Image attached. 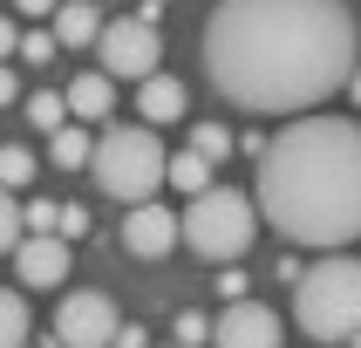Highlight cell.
Here are the masks:
<instances>
[{
  "label": "cell",
  "instance_id": "18",
  "mask_svg": "<svg viewBox=\"0 0 361 348\" xmlns=\"http://www.w3.org/2000/svg\"><path fill=\"white\" fill-rule=\"evenodd\" d=\"M27 123H35V130H61V123H68V96L35 89V96H27Z\"/></svg>",
  "mask_w": 361,
  "mask_h": 348
},
{
  "label": "cell",
  "instance_id": "32",
  "mask_svg": "<svg viewBox=\"0 0 361 348\" xmlns=\"http://www.w3.org/2000/svg\"><path fill=\"white\" fill-rule=\"evenodd\" d=\"M171 348H184V342H171Z\"/></svg>",
  "mask_w": 361,
  "mask_h": 348
},
{
  "label": "cell",
  "instance_id": "19",
  "mask_svg": "<svg viewBox=\"0 0 361 348\" xmlns=\"http://www.w3.org/2000/svg\"><path fill=\"white\" fill-rule=\"evenodd\" d=\"M27 178H35V150H27V143H0V184L20 191Z\"/></svg>",
  "mask_w": 361,
  "mask_h": 348
},
{
  "label": "cell",
  "instance_id": "27",
  "mask_svg": "<svg viewBox=\"0 0 361 348\" xmlns=\"http://www.w3.org/2000/svg\"><path fill=\"white\" fill-rule=\"evenodd\" d=\"M14 7H20V14H55L61 0H14Z\"/></svg>",
  "mask_w": 361,
  "mask_h": 348
},
{
  "label": "cell",
  "instance_id": "13",
  "mask_svg": "<svg viewBox=\"0 0 361 348\" xmlns=\"http://www.w3.org/2000/svg\"><path fill=\"white\" fill-rule=\"evenodd\" d=\"M55 41H61V48H89V41H102L96 0H61V7H55Z\"/></svg>",
  "mask_w": 361,
  "mask_h": 348
},
{
  "label": "cell",
  "instance_id": "15",
  "mask_svg": "<svg viewBox=\"0 0 361 348\" xmlns=\"http://www.w3.org/2000/svg\"><path fill=\"white\" fill-rule=\"evenodd\" d=\"M27 342H35L27 301H20V287H0V348H27Z\"/></svg>",
  "mask_w": 361,
  "mask_h": 348
},
{
  "label": "cell",
  "instance_id": "31",
  "mask_svg": "<svg viewBox=\"0 0 361 348\" xmlns=\"http://www.w3.org/2000/svg\"><path fill=\"white\" fill-rule=\"evenodd\" d=\"M143 7H150V20H157V7H164V0H143Z\"/></svg>",
  "mask_w": 361,
  "mask_h": 348
},
{
  "label": "cell",
  "instance_id": "21",
  "mask_svg": "<svg viewBox=\"0 0 361 348\" xmlns=\"http://www.w3.org/2000/svg\"><path fill=\"white\" fill-rule=\"evenodd\" d=\"M20 55L35 61V68H41V61H48V55H61V41H55V28H35V35H20Z\"/></svg>",
  "mask_w": 361,
  "mask_h": 348
},
{
  "label": "cell",
  "instance_id": "1",
  "mask_svg": "<svg viewBox=\"0 0 361 348\" xmlns=\"http://www.w3.org/2000/svg\"><path fill=\"white\" fill-rule=\"evenodd\" d=\"M348 0H219L204 14V82L252 116H307L361 61Z\"/></svg>",
  "mask_w": 361,
  "mask_h": 348
},
{
  "label": "cell",
  "instance_id": "26",
  "mask_svg": "<svg viewBox=\"0 0 361 348\" xmlns=\"http://www.w3.org/2000/svg\"><path fill=\"white\" fill-rule=\"evenodd\" d=\"M14 96H20V82H14V68L0 61V102H14Z\"/></svg>",
  "mask_w": 361,
  "mask_h": 348
},
{
  "label": "cell",
  "instance_id": "28",
  "mask_svg": "<svg viewBox=\"0 0 361 348\" xmlns=\"http://www.w3.org/2000/svg\"><path fill=\"white\" fill-rule=\"evenodd\" d=\"M116 348H150V342H143V328H123V335H116Z\"/></svg>",
  "mask_w": 361,
  "mask_h": 348
},
{
  "label": "cell",
  "instance_id": "25",
  "mask_svg": "<svg viewBox=\"0 0 361 348\" xmlns=\"http://www.w3.org/2000/svg\"><path fill=\"white\" fill-rule=\"evenodd\" d=\"M7 55H20V35H14V20L0 14V61H7Z\"/></svg>",
  "mask_w": 361,
  "mask_h": 348
},
{
  "label": "cell",
  "instance_id": "23",
  "mask_svg": "<svg viewBox=\"0 0 361 348\" xmlns=\"http://www.w3.org/2000/svg\"><path fill=\"white\" fill-rule=\"evenodd\" d=\"M61 239H82L89 232V205H61V225H55Z\"/></svg>",
  "mask_w": 361,
  "mask_h": 348
},
{
  "label": "cell",
  "instance_id": "5",
  "mask_svg": "<svg viewBox=\"0 0 361 348\" xmlns=\"http://www.w3.org/2000/svg\"><path fill=\"white\" fill-rule=\"evenodd\" d=\"M178 219H184V246H191L198 260H239L245 246H252L259 212H252V198H245V191L212 184V191H198V198H184Z\"/></svg>",
  "mask_w": 361,
  "mask_h": 348
},
{
  "label": "cell",
  "instance_id": "14",
  "mask_svg": "<svg viewBox=\"0 0 361 348\" xmlns=\"http://www.w3.org/2000/svg\"><path fill=\"white\" fill-rule=\"evenodd\" d=\"M89 157H96V130H89V123H61V130H48V164H61V171H89Z\"/></svg>",
  "mask_w": 361,
  "mask_h": 348
},
{
  "label": "cell",
  "instance_id": "33",
  "mask_svg": "<svg viewBox=\"0 0 361 348\" xmlns=\"http://www.w3.org/2000/svg\"><path fill=\"white\" fill-rule=\"evenodd\" d=\"M355 348H361V342H355Z\"/></svg>",
  "mask_w": 361,
  "mask_h": 348
},
{
  "label": "cell",
  "instance_id": "10",
  "mask_svg": "<svg viewBox=\"0 0 361 348\" xmlns=\"http://www.w3.org/2000/svg\"><path fill=\"white\" fill-rule=\"evenodd\" d=\"M68 239L61 232H27V239L14 246V273H20V287H61L68 280Z\"/></svg>",
  "mask_w": 361,
  "mask_h": 348
},
{
  "label": "cell",
  "instance_id": "24",
  "mask_svg": "<svg viewBox=\"0 0 361 348\" xmlns=\"http://www.w3.org/2000/svg\"><path fill=\"white\" fill-rule=\"evenodd\" d=\"M204 335H212V328H204V314H178V342H184V348H198Z\"/></svg>",
  "mask_w": 361,
  "mask_h": 348
},
{
  "label": "cell",
  "instance_id": "30",
  "mask_svg": "<svg viewBox=\"0 0 361 348\" xmlns=\"http://www.w3.org/2000/svg\"><path fill=\"white\" fill-rule=\"evenodd\" d=\"M27 348H61V342H55V335H41V342H27Z\"/></svg>",
  "mask_w": 361,
  "mask_h": 348
},
{
  "label": "cell",
  "instance_id": "17",
  "mask_svg": "<svg viewBox=\"0 0 361 348\" xmlns=\"http://www.w3.org/2000/svg\"><path fill=\"white\" fill-rule=\"evenodd\" d=\"M20 239H27V205H20L14 191L0 184V253H14Z\"/></svg>",
  "mask_w": 361,
  "mask_h": 348
},
{
  "label": "cell",
  "instance_id": "29",
  "mask_svg": "<svg viewBox=\"0 0 361 348\" xmlns=\"http://www.w3.org/2000/svg\"><path fill=\"white\" fill-rule=\"evenodd\" d=\"M348 96H355V102H361V68H355V76H348Z\"/></svg>",
  "mask_w": 361,
  "mask_h": 348
},
{
  "label": "cell",
  "instance_id": "22",
  "mask_svg": "<svg viewBox=\"0 0 361 348\" xmlns=\"http://www.w3.org/2000/svg\"><path fill=\"white\" fill-rule=\"evenodd\" d=\"M55 225H61V205L55 198H35V205H27V232H55Z\"/></svg>",
  "mask_w": 361,
  "mask_h": 348
},
{
  "label": "cell",
  "instance_id": "11",
  "mask_svg": "<svg viewBox=\"0 0 361 348\" xmlns=\"http://www.w3.org/2000/svg\"><path fill=\"white\" fill-rule=\"evenodd\" d=\"M109 109H116V76H75L68 82V116L75 123H109Z\"/></svg>",
  "mask_w": 361,
  "mask_h": 348
},
{
  "label": "cell",
  "instance_id": "16",
  "mask_svg": "<svg viewBox=\"0 0 361 348\" xmlns=\"http://www.w3.org/2000/svg\"><path fill=\"white\" fill-rule=\"evenodd\" d=\"M171 184H178L184 198L212 191V157H204V150H178V157H171Z\"/></svg>",
  "mask_w": 361,
  "mask_h": 348
},
{
  "label": "cell",
  "instance_id": "9",
  "mask_svg": "<svg viewBox=\"0 0 361 348\" xmlns=\"http://www.w3.org/2000/svg\"><path fill=\"white\" fill-rule=\"evenodd\" d=\"M178 239H184V219H178V212H164L157 198L130 205V219H123V253H130V260H164Z\"/></svg>",
  "mask_w": 361,
  "mask_h": 348
},
{
  "label": "cell",
  "instance_id": "6",
  "mask_svg": "<svg viewBox=\"0 0 361 348\" xmlns=\"http://www.w3.org/2000/svg\"><path fill=\"white\" fill-rule=\"evenodd\" d=\"M96 55H102V76H123V82H143V76H157V55H164V41H157V20H150V14L102 20V41H96Z\"/></svg>",
  "mask_w": 361,
  "mask_h": 348
},
{
  "label": "cell",
  "instance_id": "12",
  "mask_svg": "<svg viewBox=\"0 0 361 348\" xmlns=\"http://www.w3.org/2000/svg\"><path fill=\"white\" fill-rule=\"evenodd\" d=\"M137 116L150 123V130H157V123H178L184 116V82L178 76H143V89H137Z\"/></svg>",
  "mask_w": 361,
  "mask_h": 348
},
{
  "label": "cell",
  "instance_id": "3",
  "mask_svg": "<svg viewBox=\"0 0 361 348\" xmlns=\"http://www.w3.org/2000/svg\"><path fill=\"white\" fill-rule=\"evenodd\" d=\"M293 328L307 342H361V260H334L293 273Z\"/></svg>",
  "mask_w": 361,
  "mask_h": 348
},
{
  "label": "cell",
  "instance_id": "2",
  "mask_svg": "<svg viewBox=\"0 0 361 348\" xmlns=\"http://www.w3.org/2000/svg\"><path fill=\"white\" fill-rule=\"evenodd\" d=\"M259 212L286 246L361 239V123L293 116L259 157Z\"/></svg>",
  "mask_w": 361,
  "mask_h": 348
},
{
  "label": "cell",
  "instance_id": "8",
  "mask_svg": "<svg viewBox=\"0 0 361 348\" xmlns=\"http://www.w3.org/2000/svg\"><path fill=\"white\" fill-rule=\"evenodd\" d=\"M212 348H286V321L266 301H232L212 321Z\"/></svg>",
  "mask_w": 361,
  "mask_h": 348
},
{
  "label": "cell",
  "instance_id": "4",
  "mask_svg": "<svg viewBox=\"0 0 361 348\" xmlns=\"http://www.w3.org/2000/svg\"><path fill=\"white\" fill-rule=\"evenodd\" d=\"M89 171H96V191H109L123 205H143V198H157V184H171V150L157 143L150 123H109L96 137Z\"/></svg>",
  "mask_w": 361,
  "mask_h": 348
},
{
  "label": "cell",
  "instance_id": "7",
  "mask_svg": "<svg viewBox=\"0 0 361 348\" xmlns=\"http://www.w3.org/2000/svg\"><path fill=\"white\" fill-rule=\"evenodd\" d=\"M61 348H116L123 335V314L109 294H96V287H75V294H61L55 307V328H48Z\"/></svg>",
  "mask_w": 361,
  "mask_h": 348
},
{
  "label": "cell",
  "instance_id": "20",
  "mask_svg": "<svg viewBox=\"0 0 361 348\" xmlns=\"http://www.w3.org/2000/svg\"><path fill=\"white\" fill-rule=\"evenodd\" d=\"M191 150H204L212 164L232 157V130H225V123H198V130H191Z\"/></svg>",
  "mask_w": 361,
  "mask_h": 348
}]
</instances>
